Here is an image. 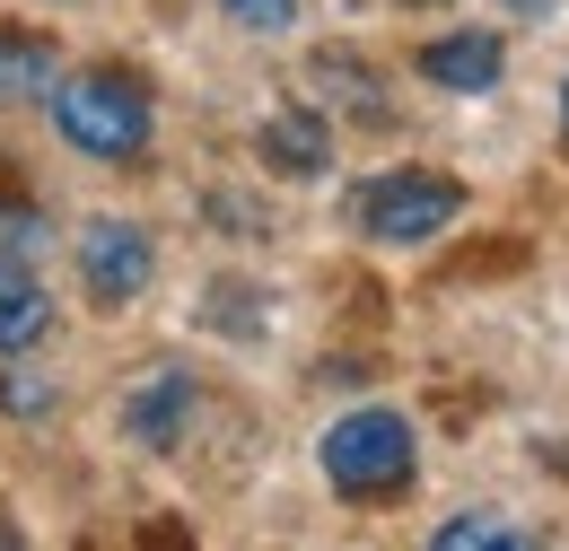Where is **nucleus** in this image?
I'll return each mask as SVG.
<instances>
[{"instance_id":"obj_1","label":"nucleus","mask_w":569,"mask_h":551,"mask_svg":"<svg viewBox=\"0 0 569 551\" xmlns=\"http://www.w3.org/2000/svg\"><path fill=\"white\" fill-rule=\"evenodd\" d=\"M53 132L71 140L79 158H106V167H123V158H141L149 149V88L132 70H79V79H53Z\"/></svg>"},{"instance_id":"obj_2","label":"nucleus","mask_w":569,"mask_h":551,"mask_svg":"<svg viewBox=\"0 0 569 551\" xmlns=\"http://www.w3.org/2000/svg\"><path fill=\"white\" fill-rule=\"evenodd\" d=\"M412 464H421V438H412V420L386 412V403H368V412L325 429V482L342 499H359V508L412 490Z\"/></svg>"},{"instance_id":"obj_3","label":"nucleus","mask_w":569,"mask_h":551,"mask_svg":"<svg viewBox=\"0 0 569 551\" xmlns=\"http://www.w3.org/2000/svg\"><path fill=\"white\" fill-rule=\"evenodd\" d=\"M456 219H465V184L429 176V167H395L359 193V237H377V246H429Z\"/></svg>"},{"instance_id":"obj_4","label":"nucleus","mask_w":569,"mask_h":551,"mask_svg":"<svg viewBox=\"0 0 569 551\" xmlns=\"http://www.w3.org/2000/svg\"><path fill=\"white\" fill-rule=\"evenodd\" d=\"M158 272V246H149L141 219H88V237H79V280H88V298L97 307H132Z\"/></svg>"},{"instance_id":"obj_5","label":"nucleus","mask_w":569,"mask_h":551,"mask_svg":"<svg viewBox=\"0 0 569 551\" xmlns=\"http://www.w3.org/2000/svg\"><path fill=\"white\" fill-rule=\"evenodd\" d=\"M499 70H508V53H499L491 27H465V36L421 44V79L447 88V97H482V88H499Z\"/></svg>"},{"instance_id":"obj_6","label":"nucleus","mask_w":569,"mask_h":551,"mask_svg":"<svg viewBox=\"0 0 569 551\" xmlns=\"http://www.w3.org/2000/svg\"><path fill=\"white\" fill-rule=\"evenodd\" d=\"M184 412H193V377H184V368H158L141 394L123 403V429H132V447H176Z\"/></svg>"},{"instance_id":"obj_7","label":"nucleus","mask_w":569,"mask_h":551,"mask_svg":"<svg viewBox=\"0 0 569 551\" xmlns=\"http://www.w3.org/2000/svg\"><path fill=\"white\" fill-rule=\"evenodd\" d=\"M263 167H281V176H325V167H333V132H325L307 106H281V114L263 123Z\"/></svg>"},{"instance_id":"obj_8","label":"nucleus","mask_w":569,"mask_h":551,"mask_svg":"<svg viewBox=\"0 0 569 551\" xmlns=\"http://www.w3.org/2000/svg\"><path fill=\"white\" fill-rule=\"evenodd\" d=\"M53 97V36L0 27V106H36Z\"/></svg>"},{"instance_id":"obj_9","label":"nucleus","mask_w":569,"mask_h":551,"mask_svg":"<svg viewBox=\"0 0 569 551\" xmlns=\"http://www.w3.org/2000/svg\"><path fill=\"white\" fill-rule=\"evenodd\" d=\"M53 333V298L36 289L27 263H0V350H27Z\"/></svg>"},{"instance_id":"obj_10","label":"nucleus","mask_w":569,"mask_h":551,"mask_svg":"<svg viewBox=\"0 0 569 551\" xmlns=\"http://www.w3.org/2000/svg\"><path fill=\"white\" fill-rule=\"evenodd\" d=\"M316 79H325V88H342V106H351V114L386 123V79H377L368 62H351V53H325V62H316Z\"/></svg>"},{"instance_id":"obj_11","label":"nucleus","mask_w":569,"mask_h":551,"mask_svg":"<svg viewBox=\"0 0 569 551\" xmlns=\"http://www.w3.org/2000/svg\"><path fill=\"white\" fill-rule=\"evenodd\" d=\"M429 543H438V551H473V543H482V551H517L526 534H517V525H499V517H447Z\"/></svg>"},{"instance_id":"obj_12","label":"nucleus","mask_w":569,"mask_h":551,"mask_svg":"<svg viewBox=\"0 0 569 551\" xmlns=\"http://www.w3.org/2000/svg\"><path fill=\"white\" fill-rule=\"evenodd\" d=\"M219 18L246 27V36H289L298 27V0H219Z\"/></svg>"},{"instance_id":"obj_13","label":"nucleus","mask_w":569,"mask_h":551,"mask_svg":"<svg viewBox=\"0 0 569 551\" xmlns=\"http://www.w3.org/2000/svg\"><path fill=\"white\" fill-rule=\"evenodd\" d=\"M0 403H9V412H53V385H36V377H0Z\"/></svg>"},{"instance_id":"obj_14","label":"nucleus","mask_w":569,"mask_h":551,"mask_svg":"<svg viewBox=\"0 0 569 551\" xmlns=\"http://www.w3.org/2000/svg\"><path fill=\"white\" fill-rule=\"evenodd\" d=\"M508 9H552V0H508Z\"/></svg>"},{"instance_id":"obj_15","label":"nucleus","mask_w":569,"mask_h":551,"mask_svg":"<svg viewBox=\"0 0 569 551\" xmlns=\"http://www.w3.org/2000/svg\"><path fill=\"white\" fill-rule=\"evenodd\" d=\"M561 106H569V88H561Z\"/></svg>"}]
</instances>
